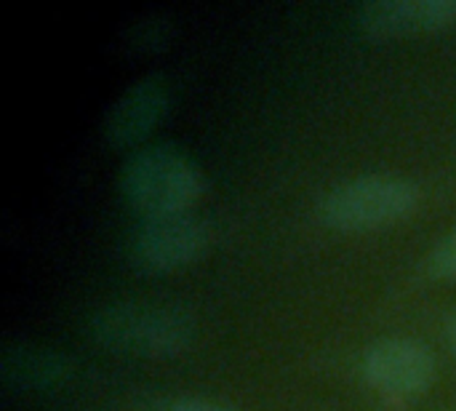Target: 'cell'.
Segmentation results:
<instances>
[{
    "label": "cell",
    "mask_w": 456,
    "mask_h": 411,
    "mask_svg": "<svg viewBox=\"0 0 456 411\" xmlns=\"http://www.w3.org/2000/svg\"><path fill=\"white\" fill-rule=\"evenodd\" d=\"M88 337L112 353L136 358H176L198 340V321L190 310L166 302L118 300L86 318Z\"/></svg>",
    "instance_id": "6da1fadb"
},
{
    "label": "cell",
    "mask_w": 456,
    "mask_h": 411,
    "mask_svg": "<svg viewBox=\"0 0 456 411\" xmlns=\"http://www.w3.org/2000/svg\"><path fill=\"white\" fill-rule=\"evenodd\" d=\"M203 187L200 166L174 144H142L131 150L118 174L123 201L142 217L190 211Z\"/></svg>",
    "instance_id": "7a4b0ae2"
},
{
    "label": "cell",
    "mask_w": 456,
    "mask_h": 411,
    "mask_svg": "<svg viewBox=\"0 0 456 411\" xmlns=\"http://www.w3.org/2000/svg\"><path fill=\"white\" fill-rule=\"evenodd\" d=\"M419 206V187L401 174L374 171L331 187L318 203V219L339 233L395 225Z\"/></svg>",
    "instance_id": "3957f363"
},
{
    "label": "cell",
    "mask_w": 456,
    "mask_h": 411,
    "mask_svg": "<svg viewBox=\"0 0 456 411\" xmlns=\"http://www.w3.org/2000/svg\"><path fill=\"white\" fill-rule=\"evenodd\" d=\"M211 238V225L195 211L142 217L126 238V259L144 275L171 273L200 259Z\"/></svg>",
    "instance_id": "277c9868"
},
{
    "label": "cell",
    "mask_w": 456,
    "mask_h": 411,
    "mask_svg": "<svg viewBox=\"0 0 456 411\" xmlns=\"http://www.w3.org/2000/svg\"><path fill=\"white\" fill-rule=\"evenodd\" d=\"M361 372L377 393L387 399H414L430 390L436 356L414 337H382L366 348Z\"/></svg>",
    "instance_id": "5b68a950"
},
{
    "label": "cell",
    "mask_w": 456,
    "mask_h": 411,
    "mask_svg": "<svg viewBox=\"0 0 456 411\" xmlns=\"http://www.w3.org/2000/svg\"><path fill=\"white\" fill-rule=\"evenodd\" d=\"M171 104V83L163 72H147L136 78L126 91L110 104L102 131L107 144L123 150L144 142L150 131L160 123Z\"/></svg>",
    "instance_id": "8992f818"
},
{
    "label": "cell",
    "mask_w": 456,
    "mask_h": 411,
    "mask_svg": "<svg viewBox=\"0 0 456 411\" xmlns=\"http://www.w3.org/2000/svg\"><path fill=\"white\" fill-rule=\"evenodd\" d=\"M355 21L371 37L438 32L456 24V0H369L358 5Z\"/></svg>",
    "instance_id": "52a82bcc"
},
{
    "label": "cell",
    "mask_w": 456,
    "mask_h": 411,
    "mask_svg": "<svg viewBox=\"0 0 456 411\" xmlns=\"http://www.w3.org/2000/svg\"><path fill=\"white\" fill-rule=\"evenodd\" d=\"M72 377V361L45 345L11 342L0 353V380L16 390H43Z\"/></svg>",
    "instance_id": "ba28073f"
},
{
    "label": "cell",
    "mask_w": 456,
    "mask_h": 411,
    "mask_svg": "<svg viewBox=\"0 0 456 411\" xmlns=\"http://www.w3.org/2000/svg\"><path fill=\"white\" fill-rule=\"evenodd\" d=\"M428 267L441 281H456V225L433 246Z\"/></svg>",
    "instance_id": "9c48e42d"
},
{
    "label": "cell",
    "mask_w": 456,
    "mask_h": 411,
    "mask_svg": "<svg viewBox=\"0 0 456 411\" xmlns=\"http://www.w3.org/2000/svg\"><path fill=\"white\" fill-rule=\"evenodd\" d=\"M168 35V19H158V16H150L144 21H136L128 32V40L131 45H139V48H158L163 45Z\"/></svg>",
    "instance_id": "30bf717a"
},
{
    "label": "cell",
    "mask_w": 456,
    "mask_h": 411,
    "mask_svg": "<svg viewBox=\"0 0 456 411\" xmlns=\"http://www.w3.org/2000/svg\"><path fill=\"white\" fill-rule=\"evenodd\" d=\"M166 411H235L224 404H216V401H208V399H195V396H184V399H176L168 404Z\"/></svg>",
    "instance_id": "8fae6325"
},
{
    "label": "cell",
    "mask_w": 456,
    "mask_h": 411,
    "mask_svg": "<svg viewBox=\"0 0 456 411\" xmlns=\"http://www.w3.org/2000/svg\"><path fill=\"white\" fill-rule=\"evenodd\" d=\"M446 342H449V348L456 353V313H452L449 321H446Z\"/></svg>",
    "instance_id": "7c38bea8"
}]
</instances>
